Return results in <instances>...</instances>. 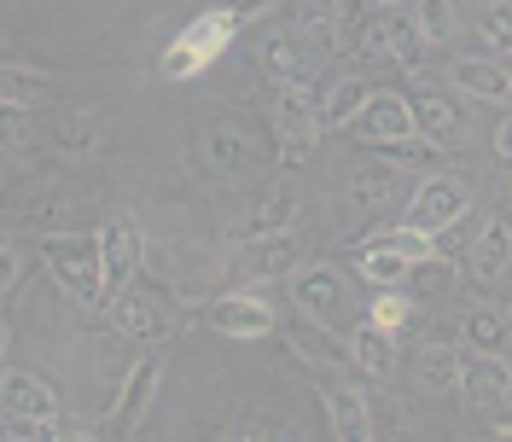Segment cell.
I'll return each mask as SVG.
<instances>
[{"instance_id": "cell-1", "label": "cell", "mask_w": 512, "mask_h": 442, "mask_svg": "<svg viewBox=\"0 0 512 442\" xmlns=\"http://www.w3.org/2000/svg\"><path fill=\"white\" fill-rule=\"evenodd\" d=\"M233 35H239V18H233V12H222V6H216V12H198V18H187V30L163 47L158 70L169 82H192V76H204V70L233 47Z\"/></svg>"}, {"instance_id": "cell-2", "label": "cell", "mask_w": 512, "mask_h": 442, "mask_svg": "<svg viewBox=\"0 0 512 442\" xmlns=\"http://www.w3.org/2000/svg\"><path fill=\"white\" fill-rule=\"evenodd\" d=\"M47 274L64 285V297H76L82 309L105 303V274H99V239L94 233H47L41 239Z\"/></svg>"}, {"instance_id": "cell-3", "label": "cell", "mask_w": 512, "mask_h": 442, "mask_svg": "<svg viewBox=\"0 0 512 442\" xmlns=\"http://www.w3.org/2000/svg\"><path fill=\"white\" fill-rule=\"evenodd\" d=\"M274 140L291 169H303L320 146V99L309 88H274Z\"/></svg>"}, {"instance_id": "cell-4", "label": "cell", "mask_w": 512, "mask_h": 442, "mask_svg": "<svg viewBox=\"0 0 512 442\" xmlns=\"http://www.w3.org/2000/svg\"><path fill=\"white\" fill-rule=\"evenodd\" d=\"M350 280L332 268V262H315V268H291V309L303 320H320V326H338L350 315Z\"/></svg>"}, {"instance_id": "cell-5", "label": "cell", "mask_w": 512, "mask_h": 442, "mask_svg": "<svg viewBox=\"0 0 512 442\" xmlns=\"http://www.w3.org/2000/svg\"><path fill=\"white\" fill-rule=\"evenodd\" d=\"M472 210V192L460 187L454 175H431V181H419L408 198H402V227H414V233H443L454 221Z\"/></svg>"}, {"instance_id": "cell-6", "label": "cell", "mask_w": 512, "mask_h": 442, "mask_svg": "<svg viewBox=\"0 0 512 442\" xmlns=\"http://www.w3.org/2000/svg\"><path fill=\"white\" fill-rule=\"evenodd\" d=\"M158 373H163V361L158 355H146V361H134L123 373V390L111 396V408L94 419V431L88 437H128L134 425H140V413H146V402H152V390H158Z\"/></svg>"}, {"instance_id": "cell-7", "label": "cell", "mask_w": 512, "mask_h": 442, "mask_svg": "<svg viewBox=\"0 0 512 442\" xmlns=\"http://www.w3.org/2000/svg\"><path fill=\"white\" fill-rule=\"evenodd\" d=\"M105 303H111V326H117L123 338H134V344H163V338L175 332V315L134 280H128L123 291H111Z\"/></svg>"}, {"instance_id": "cell-8", "label": "cell", "mask_w": 512, "mask_h": 442, "mask_svg": "<svg viewBox=\"0 0 512 442\" xmlns=\"http://www.w3.org/2000/svg\"><path fill=\"white\" fill-rule=\"evenodd\" d=\"M210 332H222L233 344H256V338H274L280 332V315L262 303V297H245V291H227V297H210Z\"/></svg>"}, {"instance_id": "cell-9", "label": "cell", "mask_w": 512, "mask_h": 442, "mask_svg": "<svg viewBox=\"0 0 512 442\" xmlns=\"http://www.w3.org/2000/svg\"><path fill=\"white\" fill-rule=\"evenodd\" d=\"M0 419L47 425V419H59V390L41 379V373H24V367H0Z\"/></svg>"}, {"instance_id": "cell-10", "label": "cell", "mask_w": 512, "mask_h": 442, "mask_svg": "<svg viewBox=\"0 0 512 442\" xmlns=\"http://www.w3.org/2000/svg\"><path fill=\"white\" fill-rule=\"evenodd\" d=\"M355 140H367V146H396V140H414V105L402 94H384V88H373L367 94V105L355 111Z\"/></svg>"}, {"instance_id": "cell-11", "label": "cell", "mask_w": 512, "mask_h": 442, "mask_svg": "<svg viewBox=\"0 0 512 442\" xmlns=\"http://www.w3.org/2000/svg\"><path fill=\"white\" fill-rule=\"evenodd\" d=\"M291 268H297V233H291V227L239 239V256H233V274H239V280H280Z\"/></svg>"}, {"instance_id": "cell-12", "label": "cell", "mask_w": 512, "mask_h": 442, "mask_svg": "<svg viewBox=\"0 0 512 442\" xmlns=\"http://www.w3.org/2000/svg\"><path fill=\"white\" fill-rule=\"evenodd\" d=\"M99 239V274H105V297L111 291H123L134 280V268H140V227L128 216H105V227L94 233Z\"/></svg>"}, {"instance_id": "cell-13", "label": "cell", "mask_w": 512, "mask_h": 442, "mask_svg": "<svg viewBox=\"0 0 512 442\" xmlns=\"http://www.w3.org/2000/svg\"><path fill=\"white\" fill-rule=\"evenodd\" d=\"M460 384H466L472 408H483V413L512 402V367L501 361V349H472V361L460 355Z\"/></svg>"}, {"instance_id": "cell-14", "label": "cell", "mask_w": 512, "mask_h": 442, "mask_svg": "<svg viewBox=\"0 0 512 442\" xmlns=\"http://www.w3.org/2000/svg\"><path fill=\"white\" fill-rule=\"evenodd\" d=\"M291 221H297V192L274 181V187L251 192V204L233 216L227 233H233V239H251V233H280V227H291Z\"/></svg>"}, {"instance_id": "cell-15", "label": "cell", "mask_w": 512, "mask_h": 442, "mask_svg": "<svg viewBox=\"0 0 512 442\" xmlns=\"http://www.w3.org/2000/svg\"><path fill=\"white\" fill-rule=\"evenodd\" d=\"M320 408H326V431L344 442L373 437V402L355 390V384H326L320 390Z\"/></svg>"}, {"instance_id": "cell-16", "label": "cell", "mask_w": 512, "mask_h": 442, "mask_svg": "<svg viewBox=\"0 0 512 442\" xmlns=\"http://www.w3.org/2000/svg\"><path fill=\"white\" fill-rule=\"evenodd\" d=\"M262 70H268L274 88H309L315 94V59L303 53L297 35H268L262 41Z\"/></svg>"}, {"instance_id": "cell-17", "label": "cell", "mask_w": 512, "mask_h": 442, "mask_svg": "<svg viewBox=\"0 0 512 442\" xmlns=\"http://www.w3.org/2000/svg\"><path fill=\"white\" fill-rule=\"evenodd\" d=\"M47 134H53V146H59L64 158H94V146L105 140V117H99L94 105H64Z\"/></svg>"}, {"instance_id": "cell-18", "label": "cell", "mask_w": 512, "mask_h": 442, "mask_svg": "<svg viewBox=\"0 0 512 442\" xmlns=\"http://www.w3.org/2000/svg\"><path fill=\"white\" fill-rule=\"evenodd\" d=\"M350 198L367 210V216L396 210V204H402V169H396V163H361V169L350 175Z\"/></svg>"}, {"instance_id": "cell-19", "label": "cell", "mask_w": 512, "mask_h": 442, "mask_svg": "<svg viewBox=\"0 0 512 442\" xmlns=\"http://www.w3.org/2000/svg\"><path fill=\"white\" fill-rule=\"evenodd\" d=\"M344 344H350V367H361L367 379H390V373H396V332H384V326H373V320H361Z\"/></svg>"}, {"instance_id": "cell-20", "label": "cell", "mask_w": 512, "mask_h": 442, "mask_svg": "<svg viewBox=\"0 0 512 442\" xmlns=\"http://www.w3.org/2000/svg\"><path fill=\"white\" fill-rule=\"evenodd\" d=\"M414 105V128L425 134V140H437V146H448V140H460V128H466V117L454 111V99L437 94V88H425L419 82V94L408 99Z\"/></svg>"}, {"instance_id": "cell-21", "label": "cell", "mask_w": 512, "mask_h": 442, "mask_svg": "<svg viewBox=\"0 0 512 442\" xmlns=\"http://www.w3.org/2000/svg\"><path fill=\"white\" fill-rule=\"evenodd\" d=\"M286 344L309 361V367H350V344L344 338H332V326H320V320H303L286 332Z\"/></svg>"}, {"instance_id": "cell-22", "label": "cell", "mask_w": 512, "mask_h": 442, "mask_svg": "<svg viewBox=\"0 0 512 442\" xmlns=\"http://www.w3.org/2000/svg\"><path fill=\"white\" fill-rule=\"evenodd\" d=\"M454 88L472 99H489V105H507L512 99V70L495 59H460L454 64Z\"/></svg>"}, {"instance_id": "cell-23", "label": "cell", "mask_w": 512, "mask_h": 442, "mask_svg": "<svg viewBox=\"0 0 512 442\" xmlns=\"http://www.w3.org/2000/svg\"><path fill=\"white\" fill-rule=\"evenodd\" d=\"M466 268H472V280H483V285H495L507 274L512 268V221H489V227H483L472 256H466Z\"/></svg>"}, {"instance_id": "cell-24", "label": "cell", "mask_w": 512, "mask_h": 442, "mask_svg": "<svg viewBox=\"0 0 512 442\" xmlns=\"http://www.w3.org/2000/svg\"><path fill=\"white\" fill-rule=\"evenodd\" d=\"M384 41H390V64H402L408 76H419L425 70V35H419V24L408 18V6H390L384 12Z\"/></svg>"}, {"instance_id": "cell-25", "label": "cell", "mask_w": 512, "mask_h": 442, "mask_svg": "<svg viewBox=\"0 0 512 442\" xmlns=\"http://www.w3.org/2000/svg\"><path fill=\"white\" fill-rule=\"evenodd\" d=\"M460 338L472 349H507L512 344V315L501 303H472L466 320H460Z\"/></svg>"}, {"instance_id": "cell-26", "label": "cell", "mask_w": 512, "mask_h": 442, "mask_svg": "<svg viewBox=\"0 0 512 442\" xmlns=\"http://www.w3.org/2000/svg\"><path fill=\"white\" fill-rule=\"evenodd\" d=\"M414 384L443 396V390H460V349L454 344H425L414 361Z\"/></svg>"}, {"instance_id": "cell-27", "label": "cell", "mask_w": 512, "mask_h": 442, "mask_svg": "<svg viewBox=\"0 0 512 442\" xmlns=\"http://www.w3.org/2000/svg\"><path fill=\"white\" fill-rule=\"evenodd\" d=\"M367 82L361 76H338L332 88H326V105H320V134H338V128H350L355 123V111L367 105Z\"/></svg>"}, {"instance_id": "cell-28", "label": "cell", "mask_w": 512, "mask_h": 442, "mask_svg": "<svg viewBox=\"0 0 512 442\" xmlns=\"http://www.w3.org/2000/svg\"><path fill=\"white\" fill-rule=\"evenodd\" d=\"M204 152H210V163H216L222 175H245V169L256 163L251 134H245V128H227V123H216L210 134H204Z\"/></svg>"}, {"instance_id": "cell-29", "label": "cell", "mask_w": 512, "mask_h": 442, "mask_svg": "<svg viewBox=\"0 0 512 442\" xmlns=\"http://www.w3.org/2000/svg\"><path fill=\"white\" fill-rule=\"evenodd\" d=\"M454 280H460V262H448L443 251H425V256L414 262V268H408L402 291H408L414 303H425V297H443V291H448Z\"/></svg>"}, {"instance_id": "cell-30", "label": "cell", "mask_w": 512, "mask_h": 442, "mask_svg": "<svg viewBox=\"0 0 512 442\" xmlns=\"http://www.w3.org/2000/svg\"><path fill=\"white\" fill-rule=\"evenodd\" d=\"M291 18H297V30L303 35H315V41L332 47V41L344 35V0H297Z\"/></svg>"}, {"instance_id": "cell-31", "label": "cell", "mask_w": 512, "mask_h": 442, "mask_svg": "<svg viewBox=\"0 0 512 442\" xmlns=\"http://www.w3.org/2000/svg\"><path fill=\"white\" fill-rule=\"evenodd\" d=\"M0 99H12V105H35V99H47V76L30 70V64H0Z\"/></svg>"}, {"instance_id": "cell-32", "label": "cell", "mask_w": 512, "mask_h": 442, "mask_svg": "<svg viewBox=\"0 0 512 442\" xmlns=\"http://www.w3.org/2000/svg\"><path fill=\"white\" fill-rule=\"evenodd\" d=\"M414 309H419V303L402 291V285H384L379 297H373V309H367V320H373V326H384V332H402V326L414 320Z\"/></svg>"}, {"instance_id": "cell-33", "label": "cell", "mask_w": 512, "mask_h": 442, "mask_svg": "<svg viewBox=\"0 0 512 442\" xmlns=\"http://www.w3.org/2000/svg\"><path fill=\"white\" fill-rule=\"evenodd\" d=\"M408 18H414L419 35L437 47V41L454 35V0H408Z\"/></svg>"}, {"instance_id": "cell-34", "label": "cell", "mask_w": 512, "mask_h": 442, "mask_svg": "<svg viewBox=\"0 0 512 442\" xmlns=\"http://www.w3.org/2000/svg\"><path fill=\"white\" fill-rule=\"evenodd\" d=\"M478 30L495 53H512V0H489V12L478 18Z\"/></svg>"}, {"instance_id": "cell-35", "label": "cell", "mask_w": 512, "mask_h": 442, "mask_svg": "<svg viewBox=\"0 0 512 442\" xmlns=\"http://www.w3.org/2000/svg\"><path fill=\"white\" fill-rule=\"evenodd\" d=\"M30 134H35L30 105H12V99H0V146H24Z\"/></svg>"}, {"instance_id": "cell-36", "label": "cell", "mask_w": 512, "mask_h": 442, "mask_svg": "<svg viewBox=\"0 0 512 442\" xmlns=\"http://www.w3.org/2000/svg\"><path fill=\"white\" fill-rule=\"evenodd\" d=\"M18 274H24V256L12 251V245H0V297L18 285Z\"/></svg>"}, {"instance_id": "cell-37", "label": "cell", "mask_w": 512, "mask_h": 442, "mask_svg": "<svg viewBox=\"0 0 512 442\" xmlns=\"http://www.w3.org/2000/svg\"><path fill=\"white\" fill-rule=\"evenodd\" d=\"M268 6H274V0H222V12H233L239 24H245V18H262Z\"/></svg>"}, {"instance_id": "cell-38", "label": "cell", "mask_w": 512, "mask_h": 442, "mask_svg": "<svg viewBox=\"0 0 512 442\" xmlns=\"http://www.w3.org/2000/svg\"><path fill=\"white\" fill-rule=\"evenodd\" d=\"M495 152H501V158H512V117L495 128Z\"/></svg>"}, {"instance_id": "cell-39", "label": "cell", "mask_w": 512, "mask_h": 442, "mask_svg": "<svg viewBox=\"0 0 512 442\" xmlns=\"http://www.w3.org/2000/svg\"><path fill=\"white\" fill-rule=\"evenodd\" d=\"M6 344H12V332H6V320H0V367H6Z\"/></svg>"}, {"instance_id": "cell-40", "label": "cell", "mask_w": 512, "mask_h": 442, "mask_svg": "<svg viewBox=\"0 0 512 442\" xmlns=\"http://www.w3.org/2000/svg\"><path fill=\"white\" fill-rule=\"evenodd\" d=\"M361 6H373V12H390V6H402V0H361Z\"/></svg>"}, {"instance_id": "cell-41", "label": "cell", "mask_w": 512, "mask_h": 442, "mask_svg": "<svg viewBox=\"0 0 512 442\" xmlns=\"http://www.w3.org/2000/svg\"><path fill=\"white\" fill-rule=\"evenodd\" d=\"M0 152H6V146H0Z\"/></svg>"}]
</instances>
